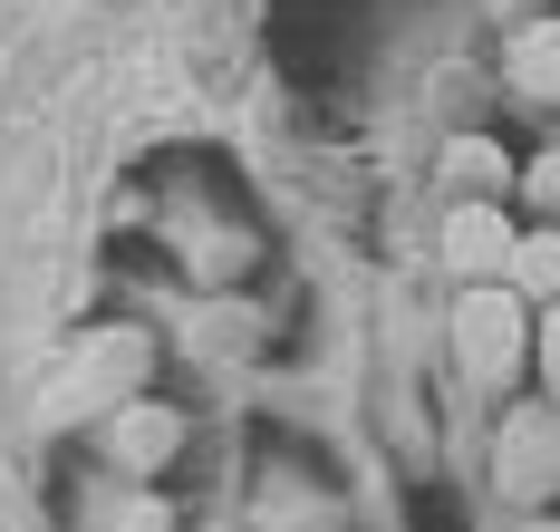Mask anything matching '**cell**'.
I'll use <instances>...</instances> for the list:
<instances>
[{"label": "cell", "instance_id": "cell-5", "mask_svg": "<svg viewBox=\"0 0 560 532\" xmlns=\"http://www.w3.org/2000/svg\"><path fill=\"white\" fill-rule=\"evenodd\" d=\"M174 446H184V416H174V407H145V397H136V407H116V426H107V455H116L126 474H155Z\"/></svg>", "mask_w": 560, "mask_h": 532}, {"label": "cell", "instance_id": "cell-1", "mask_svg": "<svg viewBox=\"0 0 560 532\" xmlns=\"http://www.w3.org/2000/svg\"><path fill=\"white\" fill-rule=\"evenodd\" d=\"M522 349H532L522 291H512L503 271L493 281H464V300H454V358H464V378L474 388H512L522 378Z\"/></svg>", "mask_w": 560, "mask_h": 532}, {"label": "cell", "instance_id": "cell-9", "mask_svg": "<svg viewBox=\"0 0 560 532\" xmlns=\"http://www.w3.org/2000/svg\"><path fill=\"white\" fill-rule=\"evenodd\" d=\"M522 194H532V213H551V223H560V155H541V165L522 175Z\"/></svg>", "mask_w": 560, "mask_h": 532}, {"label": "cell", "instance_id": "cell-4", "mask_svg": "<svg viewBox=\"0 0 560 532\" xmlns=\"http://www.w3.org/2000/svg\"><path fill=\"white\" fill-rule=\"evenodd\" d=\"M116 368H145V339H136V329H107L88 358H68L58 416H68V407H107V397H126V378H116Z\"/></svg>", "mask_w": 560, "mask_h": 532}, {"label": "cell", "instance_id": "cell-6", "mask_svg": "<svg viewBox=\"0 0 560 532\" xmlns=\"http://www.w3.org/2000/svg\"><path fill=\"white\" fill-rule=\"evenodd\" d=\"M512 88L522 97H560V20H532V30H512Z\"/></svg>", "mask_w": 560, "mask_h": 532}, {"label": "cell", "instance_id": "cell-3", "mask_svg": "<svg viewBox=\"0 0 560 532\" xmlns=\"http://www.w3.org/2000/svg\"><path fill=\"white\" fill-rule=\"evenodd\" d=\"M512 223L493 213V194H464L454 204V223H445V262L464 271V281H493V271H512Z\"/></svg>", "mask_w": 560, "mask_h": 532}, {"label": "cell", "instance_id": "cell-10", "mask_svg": "<svg viewBox=\"0 0 560 532\" xmlns=\"http://www.w3.org/2000/svg\"><path fill=\"white\" fill-rule=\"evenodd\" d=\"M541 378L560 388V300H541Z\"/></svg>", "mask_w": 560, "mask_h": 532}, {"label": "cell", "instance_id": "cell-8", "mask_svg": "<svg viewBox=\"0 0 560 532\" xmlns=\"http://www.w3.org/2000/svg\"><path fill=\"white\" fill-rule=\"evenodd\" d=\"M445 184L454 194H503V155H493L483 136H464V146L445 155Z\"/></svg>", "mask_w": 560, "mask_h": 532}, {"label": "cell", "instance_id": "cell-7", "mask_svg": "<svg viewBox=\"0 0 560 532\" xmlns=\"http://www.w3.org/2000/svg\"><path fill=\"white\" fill-rule=\"evenodd\" d=\"M522 300H560V223H541V233L512 242V271H503Z\"/></svg>", "mask_w": 560, "mask_h": 532}, {"label": "cell", "instance_id": "cell-2", "mask_svg": "<svg viewBox=\"0 0 560 532\" xmlns=\"http://www.w3.org/2000/svg\"><path fill=\"white\" fill-rule=\"evenodd\" d=\"M493 474H503V494H522V504L551 494V484H560V416L551 407H522L503 426V465H493Z\"/></svg>", "mask_w": 560, "mask_h": 532}]
</instances>
